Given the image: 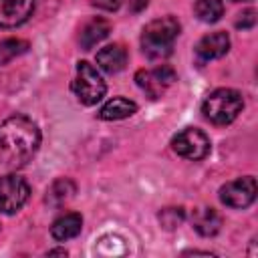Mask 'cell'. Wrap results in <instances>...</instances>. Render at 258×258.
<instances>
[{
	"instance_id": "6da1fadb",
	"label": "cell",
	"mask_w": 258,
	"mask_h": 258,
	"mask_svg": "<svg viewBox=\"0 0 258 258\" xmlns=\"http://www.w3.org/2000/svg\"><path fill=\"white\" fill-rule=\"evenodd\" d=\"M40 145L36 123L24 115H12L0 123V163L18 169L26 165Z\"/></svg>"
},
{
	"instance_id": "7a4b0ae2",
	"label": "cell",
	"mask_w": 258,
	"mask_h": 258,
	"mask_svg": "<svg viewBox=\"0 0 258 258\" xmlns=\"http://www.w3.org/2000/svg\"><path fill=\"white\" fill-rule=\"evenodd\" d=\"M177 34L179 22L173 16L155 18L141 32V48L149 58H165L171 54Z\"/></svg>"
},
{
	"instance_id": "3957f363",
	"label": "cell",
	"mask_w": 258,
	"mask_h": 258,
	"mask_svg": "<svg viewBox=\"0 0 258 258\" xmlns=\"http://www.w3.org/2000/svg\"><path fill=\"white\" fill-rule=\"evenodd\" d=\"M244 109V99L234 89H216L202 103L204 117L214 125H230Z\"/></svg>"
},
{
	"instance_id": "277c9868",
	"label": "cell",
	"mask_w": 258,
	"mask_h": 258,
	"mask_svg": "<svg viewBox=\"0 0 258 258\" xmlns=\"http://www.w3.org/2000/svg\"><path fill=\"white\" fill-rule=\"evenodd\" d=\"M71 89L83 105H97L105 97L107 85H105L101 73L91 62L81 60V62H77V75H75Z\"/></svg>"
},
{
	"instance_id": "5b68a950",
	"label": "cell",
	"mask_w": 258,
	"mask_h": 258,
	"mask_svg": "<svg viewBox=\"0 0 258 258\" xmlns=\"http://www.w3.org/2000/svg\"><path fill=\"white\" fill-rule=\"evenodd\" d=\"M171 147L179 157L189 161H200L210 153V139L202 129L185 127L173 135Z\"/></svg>"
},
{
	"instance_id": "8992f818",
	"label": "cell",
	"mask_w": 258,
	"mask_h": 258,
	"mask_svg": "<svg viewBox=\"0 0 258 258\" xmlns=\"http://www.w3.org/2000/svg\"><path fill=\"white\" fill-rule=\"evenodd\" d=\"M30 196V185L24 177L8 173L0 177V214H16Z\"/></svg>"
},
{
	"instance_id": "52a82bcc",
	"label": "cell",
	"mask_w": 258,
	"mask_h": 258,
	"mask_svg": "<svg viewBox=\"0 0 258 258\" xmlns=\"http://www.w3.org/2000/svg\"><path fill=\"white\" fill-rule=\"evenodd\" d=\"M256 191H258L256 179L252 175H244V177H238L234 181L224 183L220 187V200L228 208L244 210L256 200Z\"/></svg>"
},
{
	"instance_id": "ba28073f",
	"label": "cell",
	"mask_w": 258,
	"mask_h": 258,
	"mask_svg": "<svg viewBox=\"0 0 258 258\" xmlns=\"http://www.w3.org/2000/svg\"><path fill=\"white\" fill-rule=\"evenodd\" d=\"M175 81V73L167 64H159L155 69H141L135 73V83L137 87L149 97V99H159L167 87Z\"/></svg>"
},
{
	"instance_id": "9c48e42d",
	"label": "cell",
	"mask_w": 258,
	"mask_h": 258,
	"mask_svg": "<svg viewBox=\"0 0 258 258\" xmlns=\"http://www.w3.org/2000/svg\"><path fill=\"white\" fill-rule=\"evenodd\" d=\"M36 0H0V28L24 24L34 12Z\"/></svg>"
},
{
	"instance_id": "30bf717a",
	"label": "cell",
	"mask_w": 258,
	"mask_h": 258,
	"mask_svg": "<svg viewBox=\"0 0 258 258\" xmlns=\"http://www.w3.org/2000/svg\"><path fill=\"white\" fill-rule=\"evenodd\" d=\"M230 50V36L222 30L218 32H210L206 36L200 38V42L196 44V54L200 56V60H214L224 56Z\"/></svg>"
},
{
	"instance_id": "8fae6325",
	"label": "cell",
	"mask_w": 258,
	"mask_h": 258,
	"mask_svg": "<svg viewBox=\"0 0 258 258\" xmlns=\"http://www.w3.org/2000/svg\"><path fill=\"white\" fill-rule=\"evenodd\" d=\"M83 230V218L81 214L77 212H67L62 216H58L52 226H50V236L56 240V242H67V240H73L81 234Z\"/></svg>"
},
{
	"instance_id": "7c38bea8",
	"label": "cell",
	"mask_w": 258,
	"mask_h": 258,
	"mask_svg": "<svg viewBox=\"0 0 258 258\" xmlns=\"http://www.w3.org/2000/svg\"><path fill=\"white\" fill-rule=\"evenodd\" d=\"M97 64L101 71L115 75L127 64V50L121 44H107L97 52Z\"/></svg>"
},
{
	"instance_id": "4fadbf2b",
	"label": "cell",
	"mask_w": 258,
	"mask_h": 258,
	"mask_svg": "<svg viewBox=\"0 0 258 258\" xmlns=\"http://www.w3.org/2000/svg\"><path fill=\"white\" fill-rule=\"evenodd\" d=\"M191 224H194V230L200 236L210 238V236H216L220 232L222 218L214 208H198L191 214Z\"/></svg>"
},
{
	"instance_id": "5bb4252c",
	"label": "cell",
	"mask_w": 258,
	"mask_h": 258,
	"mask_svg": "<svg viewBox=\"0 0 258 258\" xmlns=\"http://www.w3.org/2000/svg\"><path fill=\"white\" fill-rule=\"evenodd\" d=\"M133 113H137V105H135L133 101H129V99H125V97H115V99L107 101V103L99 109L97 117L103 119V121H119V119L131 117Z\"/></svg>"
},
{
	"instance_id": "9a60e30c",
	"label": "cell",
	"mask_w": 258,
	"mask_h": 258,
	"mask_svg": "<svg viewBox=\"0 0 258 258\" xmlns=\"http://www.w3.org/2000/svg\"><path fill=\"white\" fill-rule=\"evenodd\" d=\"M111 32V24L103 18H95L91 22H87L81 30V36H79V42L83 46V50H91L93 46H97L103 38H107Z\"/></svg>"
},
{
	"instance_id": "2e32d148",
	"label": "cell",
	"mask_w": 258,
	"mask_h": 258,
	"mask_svg": "<svg viewBox=\"0 0 258 258\" xmlns=\"http://www.w3.org/2000/svg\"><path fill=\"white\" fill-rule=\"evenodd\" d=\"M194 12L202 22H218L224 14V2L222 0H196Z\"/></svg>"
},
{
	"instance_id": "e0dca14e",
	"label": "cell",
	"mask_w": 258,
	"mask_h": 258,
	"mask_svg": "<svg viewBox=\"0 0 258 258\" xmlns=\"http://www.w3.org/2000/svg\"><path fill=\"white\" fill-rule=\"evenodd\" d=\"M73 194H75V183L71 179H56L48 187V191H46V202L50 206H56L58 208L64 202H69L73 198Z\"/></svg>"
},
{
	"instance_id": "ac0fdd59",
	"label": "cell",
	"mask_w": 258,
	"mask_h": 258,
	"mask_svg": "<svg viewBox=\"0 0 258 258\" xmlns=\"http://www.w3.org/2000/svg\"><path fill=\"white\" fill-rule=\"evenodd\" d=\"M28 50V42L22 38H4L0 40V64H6L14 60L16 56L24 54Z\"/></svg>"
},
{
	"instance_id": "d6986e66",
	"label": "cell",
	"mask_w": 258,
	"mask_h": 258,
	"mask_svg": "<svg viewBox=\"0 0 258 258\" xmlns=\"http://www.w3.org/2000/svg\"><path fill=\"white\" fill-rule=\"evenodd\" d=\"M159 222L163 228L173 230L183 222V210L181 208H165L159 212Z\"/></svg>"
},
{
	"instance_id": "ffe728a7",
	"label": "cell",
	"mask_w": 258,
	"mask_h": 258,
	"mask_svg": "<svg viewBox=\"0 0 258 258\" xmlns=\"http://www.w3.org/2000/svg\"><path fill=\"white\" fill-rule=\"evenodd\" d=\"M254 24H256V12H254V10H246V12H242L240 18H238V22H236L238 28H252Z\"/></svg>"
},
{
	"instance_id": "44dd1931",
	"label": "cell",
	"mask_w": 258,
	"mask_h": 258,
	"mask_svg": "<svg viewBox=\"0 0 258 258\" xmlns=\"http://www.w3.org/2000/svg\"><path fill=\"white\" fill-rule=\"evenodd\" d=\"M93 4L101 10H107V12H113L121 6V0H93Z\"/></svg>"
},
{
	"instance_id": "7402d4cb",
	"label": "cell",
	"mask_w": 258,
	"mask_h": 258,
	"mask_svg": "<svg viewBox=\"0 0 258 258\" xmlns=\"http://www.w3.org/2000/svg\"><path fill=\"white\" fill-rule=\"evenodd\" d=\"M147 2H149V0H129V6H131V10L139 12V10H143V8L147 6Z\"/></svg>"
},
{
	"instance_id": "603a6c76",
	"label": "cell",
	"mask_w": 258,
	"mask_h": 258,
	"mask_svg": "<svg viewBox=\"0 0 258 258\" xmlns=\"http://www.w3.org/2000/svg\"><path fill=\"white\" fill-rule=\"evenodd\" d=\"M48 254H50V256H52V254H60V256H67V250H50Z\"/></svg>"
},
{
	"instance_id": "cb8c5ba5",
	"label": "cell",
	"mask_w": 258,
	"mask_h": 258,
	"mask_svg": "<svg viewBox=\"0 0 258 258\" xmlns=\"http://www.w3.org/2000/svg\"><path fill=\"white\" fill-rule=\"evenodd\" d=\"M232 2H250V0H232Z\"/></svg>"
}]
</instances>
